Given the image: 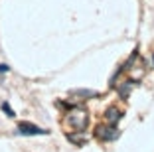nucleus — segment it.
<instances>
[{
  "mask_svg": "<svg viewBox=\"0 0 154 152\" xmlns=\"http://www.w3.org/2000/svg\"><path fill=\"white\" fill-rule=\"evenodd\" d=\"M65 125L71 130H77V132H83L89 125V113L81 107H71L65 115Z\"/></svg>",
  "mask_w": 154,
  "mask_h": 152,
  "instance_id": "nucleus-1",
  "label": "nucleus"
},
{
  "mask_svg": "<svg viewBox=\"0 0 154 152\" xmlns=\"http://www.w3.org/2000/svg\"><path fill=\"white\" fill-rule=\"evenodd\" d=\"M134 59H136V51L132 54V57L127 61V67H125V69H127V73H128V79H132L136 83V81L142 79V75H144V63H142V61L134 63Z\"/></svg>",
  "mask_w": 154,
  "mask_h": 152,
  "instance_id": "nucleus-2",
  "label": "nucleus"
},
{
  "mask_svg": "<svg viewBox=\"0 0 154 152\" xmlns=\"http://www.w3.org/2000/svg\"><path fill=\"white\" fill-rule=\"evenodd\" d=\"M95 136L97 138H101V140H115L119 136V129L115 125H105V126H97V130H95Z\"/></svg>",
  "mask_w": 154,
  "mask_h": 152,
  "instance_id": "nucleus-3",
  "label": "nucleus"
},
{
  "mask_svg": "<svg viewBox=\"0 0 154 152\" xmlns=\"http://www.w3.org/2000/svg\"><path fill=\"white\" fill-rule=\"evenodd\" d=\"M18 132L26 134V136H34V134H48V130L40 129V126L32 125V123H18Z\"/></svg>",
  "mask_w": 154,
  "mask_h": 152,
  "instance_id": "nucleus-4",
  "label": "nucleus"
},
{
  "mask_svg": "<svg viewBox=\"0 0 154 152\" xmlns=\"http://www.w3.org/2000/svg\"><path fill=\"white\" fill-rule=\"evenodd\" d=\"M122 119V111L119 107H109L107 109V113H105V123L107 125H115L117 126V123Z\"/></svg>",
  "mask_w": 154,
  "mask_h": 152,
  "instance_id": "nucleus-5",
  "label": "nucleus"
},
{
  "mask_svg": "<svg viewBox=\"0 0 154 152\" xmlns=\"http://www.w3.org/2000/svg\"><path fill=\"white\" fill-rule=\"evenodd\" d=\"M125 83H127V85H121V87H119V95H121L122 99H127L128 95H131L132 87H134V81H132V79H127Z\"/></svg>",
  "mask_w": 154,
  "mask_h": 152,
  "instance_id": "nucleus-6",
  "label": "nucleus"
},
{
  "mask_svg": "<svg viewBox=\"0 0 154 152\" xmlns=\"http://www.w3.org/2000/svg\"><path fill=\"white\" fill-rule=\"evenodd\" d=\"M2 111H4V113H6L8 116H14V111H12V109L8 107V103H4V105H2Z\"/></svg>",
  "mask_w": 154,
  "mask_h": 152,
  "instance_id": "nucleus-7",
  "label": "nucleus"
},
{
  "mask_svg": "<svg viewBox=\"0 0 154 152\" xmlns=\"http://www.w3.org/2000/svg\"><path fill=\"white\" fill-rule=\"evenodd\" d=\"M8 71V65L6 63H0V73H6Z\"/></svg>",
  "mask_w": 154,
  "mask_h": 152,
  "instance_id": "nucleus-8",
  "label": "nucleus"
},
{
  "mask_svg": "<svg viewBox=\"0 0 154 152\" xmlns=\"http://www.w3.org/2000/svg\"><path fill=\"white\" fill-rule=\"evenodd\" d=\"M152 59H154V57H152Z\"/></svg>",
  "mask_w": 154,
  "mask_h": 152,
  "instance_id": "nucleus-9",
  "label": "nucleus"
}]
</instances>
